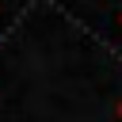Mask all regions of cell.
I'll list each match as a JSON object with an SVG mask.
<instances>
[{
  "instance_id": "obj_1",
  "label": "cell",
  "mask_w": 122,
  "mask_h": 122,
  "mask_svg": "<svg viewBox=\"0 0 122 122\" xmlns=\"http://www.w3.org/2000/svg\"><path fill=\"white\" fill-rule=\"evenodd\" d=\"M114 111H118V118H122V99H118V107H114Z\"/></svg>"
},
{
  "instance_id": "obj_2",
  "label": "cell",
  "mask_w": 122,
  "mask_h": 122,
  "mask_svg": "<svg viewBox=\"0 0 122 122\" xmlns=\"http://www.w3.org/2000/svg\"><path fill=\"white\" fill-rule=\"evenodd\" d=\"M118 27H122V11H118Z\"/></svg>"
}]
</instances>
